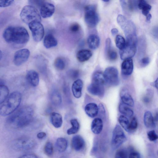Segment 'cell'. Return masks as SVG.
<instances>
[{
	"label": "cell",
	"mask_w": 158,
	"mask_h": 158,
	"mask_svg": "<svg viewBox=\"0 0 158 158\" xmlns=\"http://www.w3.org/2000/svg\"><path fill=\"white\" fill-rule=\"evenodd\" d=\"M32 109L29 106H24L11 114L7 118L6 122L8 125L11 127L23 128L30 123L32 120Z\"/></svg>",
	"instance_id": "obj_1"
},
{
	"label": "cell",
	"mask_w": 158,
	"mask_h": 158,
	"mask_svg": "<svg viewBox=\"0 0 158 158\" xmlns=\"http://www.w3.org/2000/svg\"><path fill=\"white\" fill-rule=\"evenodd\" d=\"M3 37L7 43L18 45L25 44L29 39L27 30L23 27L19 26L7 27L3 32Z\"/></svg>",
	"instance_id": "obj_2"
},
{
	"label": "cell",
	"mask_w": 158,
	"mask_h": 158,
	"mask_svg": "<svg viewBox=\"0 0 158 158\" xmlns=\"http://www.w3.org/2000/svg\"><path fill=\"white\" fill-rule=\"evenodd\" d=\"M117 20L124 32L126 42L137 44L136 28L134 23L122 15H118Z\"/></svg>",
	"instance_id": "obj_3"
},
{
	"label": "cell",
	"mask_w": 158,
	"mask_h": 158,
	"mask_svg": "<svg viewBox=\"0 0 158 158\" xmlns=\"http://www.w3.org/2000/svg\"><path fill=\"white\" fill-rule=\"evenodd\" d=\"M22 99L21 94L18 91L12 93L0 107V114L5 116L14 112L19 106Z\"/></svg>",
	"instance_id": "obj_4"
},
{
	"label": "cell",
	"mask_w": 158,
	"mask_h": 158,
	"mask_svg": "<svg viewBox=\"0 0 158 158\" xmlns=\"http://www.w3.org/2000/svg\"><path fill=\"white\" fill-rule=\"evenodd\" d=\"M20 17L22 20L28 25L34 22H40L41 20L38 10L31 5L24 6L21 11Z\"/></svg>",
	"instance_id": "obj_5"
},
{
	"label": "cell",
	"mask_w": 158,
	"mask_h": 158,
	"mask_svg": "<svg viewBox=\"0 0 158 158\" xmlns=\"http://www.w3.org/2000/svg\"><path fill=\"white\" fill-rule=\"evenodd\" d=\"M85 11L84 18L86 24L89 27H95L99 21L96 6L93 5L87 6L85 8Z\"/></svg>",
	"instance_id": "obj_6"
},
{
	"label": "cell",
	"mask_w": 158,
	"mask_h": 158,
	"mask_svg": "<svg viewBox=\"0 0 158 158\" xmlns=\"http://www.w3.org/2000/svg\"><path fill=\"white\" fill-rule=\"evenodd\" d=\"M35 144V142L33 139L29 137H22L13 142V146L17 150L26 151L34 148Z\"/></svg>",
	"instance_id": "obj_7"
},
{
	"label": "cell",
	"mask_w": 158,
	"mask_h": 158,
	"mask_svg": "<svg viewBox=\"0 0 158 158\" xmlns=\"http://www.w3.org/2000/svg\"><path fill=\"white\" fill-rule=\"evenodd\" d=\"M105 82L109 85L115 86L119 83L118 72L117 69L113 67L106 68L103 73Z\"/></svg>",
	"instance_id": "obj_8"
},
{
	"label": "cell",
	"mask_w": 158,
	"mask_h": 158,
	"mask_svg": "<svg viewBox=\"0 0 158 158\" xmlns=\"http://www.w3.org/2000/svg\"><path fill=\"white\" fill-rule=\"evenodd\" d=\"M126 136L121 127L117 125L112 133L111 142V147L115 149L119 147L126 140Z\"/></svg>",
	"instance_id": "obj_9"
},
{
	"label": "cell",
	"mask_w": 158,
	"mask_h": 158,
	"mask_svg": "<svg viewBox=\"0 0 158 158\" xmlns=\"http://www.w3.org/2000/svg\"><path fill=\"white\" fill-rule=\"evenodd\" d=\"M28 25L34 40L37 42L40 41L44 34V27L40 22H34L29 23Z\"/></svg>",
	"instance_id": "obj_10"
},
{
	"label": "cell",
	"mask_w": 158,
	"mask_h": 158,
	"mask_svg": "<svg viewBox=\"0 0 158 158\" xmlns=\"http://www.w3.org/2000/svg\"><path fill=\"white\" fill-rule=\"evenodd\" d=\"M30 55V52L26 48L20 49L17 51L14 55V63L16 66H20L28 59Z\"/></svg>",
	"instance_id": "obj_11"
},
{
	"label": "cell",
	"mask_w": 158,
	"mask_h": 158,
	"mask_svg": "<svg viewBox=\"0 0 158 158\" xmlns=\"http://www.w3.org/2000/svg\"><path fill=\"white\" fill-rule=\"evenodd\" d=\"M137 45V44L126 42L125 47L119 51L121 59L124 60L133 57L135 55L136 52Z\"/></svg>",
	"instance_id": "obj_12"
},
{
	"label": "cell",
	"mask_w": 158,
	"mask_h": 158,
	"mask_svg": "<svg viewBox=\"0 0 158 158\" xmlns=\"http://www.w3.org/2000/svg\"><path fill=\"white\" fill-rule=\"evenodd\" d=\"M40 8V15L44 18L51 17L54 14L55 10L54 5L48 2H44Z\"/></svg>",
	"instance_id": "obj_13"
},
{
	"label": "cell",
	"mask_w": 158,
	"mask_h": 158,
	"mask_svg": "<svg viewBox=\"0 0 158 158\" xmlns=\"http://www.w3.org/2000/svg\"><path fill=\"white\" fill-rule=\"evenodd\" d=\"M88 91L91 94L100 97L103 96L105 93L104 85L92 82L87 87Z\"/></svg>",
	"instance_id": "obj_14"
},
{
	"label": "cell",
	"mask_w": 158,
	"mask_h": 158,
	"mask_svg": "<svg viewBox=\"0 0 158 158\" xmlns=\"http://www.w3.org/2000/svg\"><path fill=\"white\" fill-rule=\"evenodd\" d=\"M121 72L122 74L126 76L131 74L133 69V63L131 58L124 60L121 64Z\"/></svg>",
	"instance_id": "obj_15"
},
{
	"label": "cell",
	"mask_w": 158,
	"mask_h": 158,
	"mask_svg": "<svg viewBox=\"0 0 158 158\" xmlns=\"http://www.w3.org/2000/svg\"><path fill=\"white\" fill-rule=\"evenodd\" d=\"M71 144L72 148L75 150L80 151L84 148L85 143L84 139L81 136L77 135L73 137Z\"/></svg>",
	"instance_id": "obj_16"
},
{
	"label": "cell",
	"mask_w": 158,
	"mask_h": 158,
	"mask_svg": "<svg viewBox=\"0 0 158 158\" xmlns=\"http://www.w3.org/2000/svg\"><path fill=\"white\" fill-rule=\"evenodd\" d=\"M26 79L28 83L33 87H35L39 84V75L38 73L34 70H30L27 72L26 74Z\"/></svg>",
	"instance_id": "obj_17"
},
{
	"label": "cell",
	"mask_w": 158,
	"mask_h": 158,
	"mask_svg": "<svg viewBox=\"0 0 158 158\" xmlns=\"http://www.w3.org/2000/svg\"><path fill=\"white\" fill-rule=\"evenodd\" d=\"M83 82L81 80L78 79L74 81L73 83L72 90L73 94L76 98H79L81 95Z\"/></svg>",
	"instance_id": "obj_18"
},
{
	"label": "cell",
	"mask_w": 158,
	"mask_h": 158,
	"mask_svg": "<svg viewBox=\"0 0 158 158\" xmlns=\"http://www.w3.org/2000/svg\"><path fill=\"white\" fill-rule=\"evenodd\" d=\"M143 121L144 125L148 128H153L156 126V120L154 118L152 113L150 111H147L145 113Z\"/></svg>",
	"instance_id": "obj_19"
},
{
	"label": "cell",
	"mask_w": 158,
	"mask_h": 158,
	"mask_svg": "<svg viewBox=\"0 0 158 158\" xmlns=\"http://www.w3.org/2000/svg\"><path fill=\"white\" fill-rule=\"evenodd\" d=\"M103 127V122L102 119L97 118L93 121L91 125V130L94 134H98L102 131Z\"/></svg>",
	"instance_id": "obj_20"
},
{
	"label": "cell",
	"mask_w": 158,
	"mask_h": 158,
	"mask_svg": "<svg viewBox=\"0 0 158 158\" xmlns=\"http://www.w3.org/2000/svg\"><path fill=\"white\" fill-rule=\"evenodd\" d=\"M85 110L86 114L89 117L94 118L97 115L98 108L96 104L91 103L86 105L85 107Z\"/></svg>",
	"instance_id": "obj_21"
},
{
	"label": "cell",
	"mask_w": 158,
	"mask_h": 158,
	"mask_svg": "<svg viewBox=\"0 0 158 158\" xmlns=\"http://www.w3.org/2000/svg\"><path fill=\"white\" fill-rule=\"evenodd\" d=\"M92 53L90 50L82 49L77 52L76 57L79 61L84 62L89 60L92 56Z\"/></svg>",
	"instance_id": "obj_22"
},
{
	"label": "cell",
	"mask_w": 158,
	"mask_h": 158,
	"mask_svg": "<svg viewBox=\"0 0 158 158\" xmlns=\"http://www.w3.org/2000/svg\"><path fill=\"white\" fill-rule=\"evenodd\" d=\"M87 43L90 49H95L97 48L99 46L100 44L99 38L96 34H91L88 38Z\"/></svg>",
	"instance_id": "obj_23"
},
{
	"label": "cell",
	"mask_w": 158,
	"mask_h": 158,
	"mask_svg": "<svg viewBox=\"0 0 158 158\" xmlns=\"http://www.w3.org/2000/svg\"><path fill=\"white\" fill-rule=\"evenodd\" d=\"M50 121L55 128H60L61 126L63 123L62 116L58 113L53 112L50 116Z\"/></svg>",
	"instance_id": "obj_24"
},
{
	"label": "cell",
	"mask_w": 158,
	"mask_h": 158,
	"mask_svg": "<svg viewBox=\"0 0 158 158\" xmlns=\"http://www.w3.org/2000/svg\"><path fill=\"white\" fill-rule=\"evenodd\" d=\"M44 45L47 48H49L56 46L57 44V41L54 36L51 34L46 35L44 40Z\"/></svg>",
	"instance_id": "obj_25"
},
{
	"label": "cell",
	"mask_w": 158,
	"mask_h": 158,
	"mask_svg": "<svg viewBox=\"0 0 158 158\" xmlns=\"http://www.w3.org/2000/svg\"><path fill=\"white\" fill-rule=\"evenodd\" d=\"M121 98L123 103L130 106L134 105L133 99L131 95L125 91H122L120 94Z\"/></svg>",
	"instance_id": "obj_26"
},
{
	"label": "cell",
	"mask_w": 158,
	"mask_h": 158,
	"mask_svg": "<svg viewBox=\"0 0 158 158\" xmlns=\"http://www.w3.org/2000/svg\"><path fill=\"white\" fill-rule=\"evenodd\" d=\"M138 8L141 10L142 14L146 16L149 14L152 6L144 0L138 1Z\"/></svg>",
	"instance_id": "obj_27"
},
{
	"label": "cell",
	"mask_w": 158,
	"mask_h": 158,
	"mask_svg": "<svg viewBox=\"0 0 158 158\" xmlns=\"http://www.w3.org/2000/svg\"><path fill=\"white\" fill-rule=\"evenodd\" d=\"M67 141L64 138H59L56 141V147L58 152H64L67 148Z\"/></svg>",
	"instance_id": "obj_28"
},
{
	"label": "cell",
	"mask_w": 158,
	"mask_h": 158,
	"mask_svg": "<svg viewBox=\"0 0 158 158\" xmlns=\"http://www.w3.org/2000/svg\"><path fill=\"white\" fill-rule=\"evenodd\" d=\"M70 122L72 127L67 130V134L69 135L74 134L78 131L80 127V124L77 120L75 118L72 119Z\"/></svg>",
	"instance_id": "obj_29"
},
{
	"label": "cell",
	"mask_w": 158,
	"mask_h": 158,
	"mask_svg": "<svg viewBox=\"0 0 158 158\" xmlns=\"http://www.w3.org/2000/svg\"><path fill=\"white\" fill-rule=\"evenodd\" d=\"M92 82L104 85L105 81L103 73L99 71L95 72L92 76Z\"/></svg>",
	"instance_id": "obj_30"
},
{
	"label": "cell",
	"mask_w": 158,
	"mask_h": 158,
	"mask_svg": "<svg viewBox=\"0 0 158 158\" xmlns=\"http://www.w3.org/2000/svg\"><path fill=\"white\" fill-rule=\"evenodd\" d=\"M118 108L120 112L125 115L129 117L133 116V111L128 106L123 103H121L119 104Z\"/></svg>",
	"instance_id": "obj_31"
},
{
	"label": "cell",
	"mask_w": 158,
	"mask_h": 158,
	"mask_svg": "<svg viewBox=\"0 0 158 158\" xmlns=\"http://www.w3.org/2000/svg\"><path fill=\"white\" fill-rule=\"evenodd\" d=\"M9 90L4 84L0 85V104L2 103L8 96Z\"/></svg>",
	"instance_id": "obj_32"
},
{
	"label": "cell",
	"mask_w": 158,
	"mask_h": 158,
	"mask_svg": "<svg viewBox=\"0 0 158 158\" xmlns=\"http://www.w3.org/2000/svg\"><path fill=\"white\" fill-rule=\"evenodd\" d=\"M119 123L124 129L129 132L130 122L128 119L124 115L120 116L118 119Z\"/></svg>",
	"instance_id": "obj_33"
},
{
	"label": "cell",
	"mask_w": 158,
	"mask_h": 158,
	"mask_svg": "<svg viewBox=\"0 0 158 158\" xmlns=\"http://www.w3.org/2000/svg\"><path fill=\"white\" fill-rule=\"evenodd\" d=\"M115 44L117 47L120 50L125 47L126 42L124 38L121 35H117L115 38Z\"/></svg>",
	"instance_id": "obj_34"
},
{
	"label": "cell",
	"mask_w": 158,
	"mask_h": 158,
	"mask_svg": "<svg viewBox=\"0 0 158 158\" xmlns=\"http://www.w3.org/2000/svg\"><path fill=\"white\" fill-rule=\"evenodd\" d=\"M54 66L59 70H63L65 67V63L64 60L61 57H57L54 61Z\"/></svg>",
	"instance_id": "obj_35"
},
{
	"label": "cell",
	"mask_w": 158,
	"mask_h": 158,
	"mask_svg": "<svg viewBox=\"0 0 158 158\" xmlns=\"http://www.w3.org/2000/svg\"><path fill=\"white\" fill-rule=\"evenodd\" d=\"M44 152L47 156H50L53 153V147L52 144L50 142H47L44 148Z\"/></svg>",
	"instance_id": "obj_36"
},
{
	"label": "cell",
	"mask_w": 158,
	"mask_h": 158,
	"mask_svg": "<svg viewBox=\"0 0 158 158\" xmlns=\"http://www.w3.org/2000/svg\"><path fill=\"white\" fill-rule=\"evenodd\" d=\"M114 158H128V152L125 149H119L116 152Z\"/></svg>",
	"instance_id": "obj_37"
},
{
	"label": "cell",
	"mask_w": 158,
	"mask_h": 158,
	"mask_svg": "<svg viewBox=\"0 0 158 158\" xmlns=\"http://www.w3.org/2000/svg\"><path fill=\"white\" fill-rule=\"evenodd\" d=\"M137 120L135 117H134L132 118L130 123L129 132H133L137 129Z\"/></svg>",
	"instance_id": "obj_38"
},
{
	"label": "cell",
	"mask_w": 158,
	"mask_h": 158,
	"mask_svg": "<svg viewBox=\"0 0 158 158\" xmlns=\"http://www.w3.org/2000/svg\"><path fill=\"white\" fill-rule=\"evenodd\" d=\"M147 135L148 139L152 141L156 140L158 138V135L154 130L149 131L147 133Z\"/></svg>",
	"instance_id": "obj_39"
},
{
	"label": "cell",
	"mask_w": 158,
	"mask_h": 158,
	"mask_svg": "<svg viewBox=\"0 0 158 158\" xmlns=\"http://www.w3.org/2000/svg\"><path fill=\"white\" fill-rule=\"evenodd\" d=\"M111 49L110 39L107 38L106 40L105 45V52L106 56Z\"/></svg>",
	"instance_id": "obj_40"
},
{
	"label": "cell",
	"mask_w": 158,
	"mask_h": 158,
	"mask_svg": "<svg viewBox=\"0 0 158 158\" xmlns=\"http://www.w3.org/2000/svg\"><path fill=\"white\" fill-rule=\"evenodd\" d=\"M80 26L77 23H73L69 26V29L71 32L75 33L78 31L80 30Z\"/></svg>",
	"instance_id": "obj_41"
},
{
	"label": "cell",
	"mask_w": 158,
	"mask_h": 158,
	"mask_svg": "<svg viewBox=\"0 0 158 158\" xmlns=\"http://www.w3.org/2000/svg\"><path fill=\"white\" fill-rule=\"evenodd\" d=\"M106 56L110 60H114L116 59L117 54L116 52L111 49Z\"/></svg>",
	"instance_id": "obj_42"
},
{
	"label": "cell",
	"mask_w": 158,
	"mask_h": 158,
	"mask_svg": "<svg viewBox=\"0 0 158 158\" xmlns=\"http://www.w3.org/2000/svg\"><path fill=\"white\" fill-rule=\"evenodd\" d=\"M14 1L13 0H0V7L9 6L13 3Z\"/></svg>",
	"instance_id": "obj_43"
},
{
	"label": "cell",
	"mask_w": 158,
	"mask_h": 158,
	"mask_svg": "<svg viewBox=\"0 0 158 158\" xmlns=\"http://www.w3.org/2000/svg\"><path fill=\"white\" fill-rule=\"evenodd\" d=\"M29 3L32 5V6H34L40 7L41 5L45 2L43 0H30L29 1Z\"/></svg>",
	"instance_id": "obj_44"
},
{
	"label": "cell",
	"mask_w": 158,
	"mask_h": 158,
	"mask_svg": "<svg viewBox=\"0 0 158 158\" xmlns=\"http://www.w3.org/2000/svg\"><path fill=\"white\" fill-rule=\"evenodd\" d=\"M150 59L148 57H144L140 60V62L141 65L143 66H145L149 63Z\"/></svg>",
	"instance_id": "obj_45"
},
{
	"label": "cell",
	"mask_w": 158,
	"mask_h": 158,
	"mask_svg": "<svg viewBox=\"0 0 158 158\" xmlns=\"http://www.w3.org/2000/svg\"><path fill=\"white\" fill-rule=\"evenodd\" d=\"M141 155L139 153L135 151L130 152L128 155V158H141Z\"/></svg>",
	"instance_id": "obj_46"
},
{
	"label": "cell",
	"mask_w": 158,
	"mask_h": 158,
	"mask_svg": "<svg viewBox=\"0 0 158 158\" xmlns=\"http://www.w3.org/2000/svg\"><path fill=\"white\" fill-rule=\"evenodd\" d=\"M69 75L75 78L77 77L79 74V72L76 70H71L69 71Z\"/></svg>",
	"instance_id": "obj_47"
},
{
	"label": "cell",
	"mask_w": 158,
	"mask_h": 158,
	"mask_svg": "<svg viewBox=\"0 0 158 158\" xmlns=\"http://www.w3.org/2000/svg\"><path fill=\"white\" fill-rule=\"evenodd\" d=\"M18 158H38V157L34 154H28L22 155Z\"/></svg>",
	"instance_id": "obj_48"
},
{
	"label": "cell",
	"mask_w": 158,
	"mask_h": 158,
	"mask_svg": "<svg viewBox=\"0 0 158 158\" xmlns=\"http://www.w3.org/2000/svg\"><path fill=\"white\" fill-rule=\"evenodd\" d=\"M46 134L45 133L41 132L38 133L37 134V137L39 139H43L46 136Z\"/></svg>",
	"instance_id": "obj_49"
},
{
	"label": "cell",
	"mask_w": 158,
	"mask_h": 158,
	"mask_svg": "<svg viewBox=\"0 0 158 158\" xmlns=\"http://www.w3.org/2000/svg\"><path fill=\"white\" fill-rule=\"evenodd\" d=\"M152 32L153 35L157 38L158 37V28L157 27H155L153 29Z\"/></svg>",
	"instance_id": "obj_50"
},
{
	"label": "cell",
	"mask_w": 158,
	"mask_h": 158,
	"mask_svg": "<svg viewBox=\"0 0 158 158\" xmlns=\"http://www.w3.org/2000/svg\"><path fill=\"white\" fill-rule=\"evenodd\" d=\"M118 32V29L116 28H113L111 30V33L113 35H116Z\"/></svg>",
	"instance_id": "obj_51"
},
{
	"label": "cell",
	"mask_w": 158,
	"mask_h": 158,
	"mask_svg": "<svg viewBox=\"0 0 158 158\" xmlns=\"http://www.w3.org/2000/svg\"><path fill=\"white\" fill-rule=\"evenodd\" d=\"M152 85L156 89L158 88V79L157 78L154 82L152 83Z\"/></svg>",
	"instance_id": "obj_52"
},
{
	"label": "cell",
	"mask_w": 158,
	"mask_h": 158,
	"mask_svg": "<svg viewBox=\"0 0 158 158\" xmlns=\"http://www.w3.org/2000/svg\"><path fill=\"white\" fill-rule=\"evenodd\" d=\"M146 20L148 21H149L151 19L152 16L149 13L146 16Z\"/></svg>",
	"instance_id": "obj_53"
},
{
	"label": "cell",
	"mask_w": 158,
	"mask_h": 158,
	"mask_svg": "<svg viewBox=\"0 0 158 158\" xmlns=\"http://www.w3.org/2000/svg\"><path fill=\"white\" fill-rule=\"evenodd\" d=\"M4 81L2 79L0 78V85L4 84Z\"/></svg>",
	"instance_id": "obj_54"
},
{
	"label": "cell",
	"mask_w": 158,
	"mask_h": 158,
	"mask_svg": "<svg viewBox=\"0 0 158 158\" xmlns=\"http://www.w3.org/2000/svg\"><path fill=\"white\" fill-rule=\"evenodd\" d=\"M2 56V51L0 50V60L1 59Z\"/></svg>",
	"instance_id": "obj_55"
},
{
	"label": "cell",
	"mask_w": 158,
	"mask_h": 158,
	"mask_svg": "<svg viewBox=\"0 0 158 158\" xmlns=\"http://www.w3.org/2000/svg\"><path fill=\"white\" fill-rule=\"evenodd\" d=\"M103 1L104 2H109V0H103Z\"/></svg>",
	"instance_id": "obj_56"
},
{
	"label": "cell",
	"mask_w": 158,
	"mask_h": 158,
	"mask_svg": "<svg viewBox=\"0 0 158 158\" xmlns=\"http://www.w3.org/2000/svg\"><path fill=\"white\" fill-rule=\"evenodd\" d=\"M60 158H65L64 157H60Z\"/></svg>",
	"instance_id": "obj_57"
}]
</instances>
